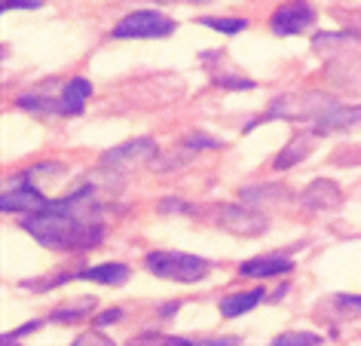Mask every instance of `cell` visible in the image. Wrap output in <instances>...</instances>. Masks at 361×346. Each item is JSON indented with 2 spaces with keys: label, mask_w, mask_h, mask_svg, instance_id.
Masks as SVG:
<instances>
[{
  "label": "cell",
  "mask_w": 361,
  "mask_h": 346,
  "mask_svg": "<svg viewBox=\"0 0 361 346\" xmlns=\"http://www.w3.org/2000/svg\"><path fill=\"white\" fill-rule=\"evenodd\" d=\"M43 322H40V318H34V322H28V325H22L19 328V331H13V334H4V343L6 346H10V343H16V340H22V337L25 334H31V331H37V328H40Z\"/></svg>",
  "instance_id": "603a6c76"
},
{
  "label": "cell",
  "mask_w": 361,
  "mask_h": 346,
  "mask_svg": "<svg viewBox=\"0 0 361 346\" xmlns=\"http://www.w3.org/2000/svg\"><path fill=\"white\" fill-rule=\"evenodd\" d=\"M337 306H343L346 313L361 316V297L358 294H337Z\"/></svg>",
  "instance_id": "cb8c5ba5"
},
{
  "label": "cell",
  "mask_w": 361,
  "mask_h": 346,
  "mask_svg": "<svg viewBox=\"0 0 361 346\" xmlns=\"http://www.w3.org/2000/svg\"><path fill=\"white\" fill-rule=\"evenodd\" d=\"M22 230L34 236L47 249H65V251H89L104 239L102 217H80L71 215L56 203H49L40 212H31L22 221Z\"/></svg>",
  "instance_id": "6da1fadb"
},
{
  "label": "cell",
  "mask_w": 361,
  "mask_h": 346,
  "mask_svg": "<svg viewBox=\"0 0 361 346\" xmlns=\"http://www.w3.org/2000/svg\"><path fill=\"white\" fill-rule=\"evenodd\" d=\"M340 203H343L340 187L334 184V181H328V178L312 181V184L303 190V205L315 208V212H328V208H337Z\"/></svg>",
  "instance_id": "30bf717a"
},
{
  "label": "cell",
  "mask_w": 361,
  "mask_h": 346,
  "mask_svg": "<svg viewBox=\"0 0 361 346\" xmlns=\"http://www.w3.org/2000/svg\"><path fill=\"white\" fill-rule=\"evenodd\" d=\"M242 203L245 205H264V203H276V199L285 196V187L282 184H248L239 190Z\"/></svg>",
  "instance_id": "2e32d148"
},
{
  "label": "cell",
  "mask_w": 361,
  "mask_h": 346,
  "mask_svg": "<svg viewBox=\"0 0 361 346\" xmlns=\"http://www.w3.org/2000/svg\"><path fill=\"white\" fill-rule=\"evenodd\" d=\"M89 95H92V83L83 77H77V80H71V83L65 86V93H61V114L65 117H77V114H83V107L89 102Z\"/></svg>",
  "instance_id": "7c38bea8"
},
{
  "label": "cell",
  "mask_w": 361,
  "mask_h": 346,
  "mask_svg": "<svg viewBox=\"0 0 361 346\" xmlns=\"http://www.w3.org/2000/svg\"><path fill=\"white\" fill-rule=\"evenodd\" d=\"M355 37L352 34H315L312 37V47L322 49V47H340V43H352Z\"/></svg>",
  "instance_id": "44dd1931"
},
{
  "label": "cell",
  "mask_w": 361,
  "mask_h": 346,
  "mask_svg": "<svg viewBox=\"0 0 361 346\" xmlns=\"http://www.w3.org/2000/svg\"><path fill=\"white\" fill-rule=\"evenodd\" d=\"M92 306H95V300H80V304H74V306H59L49 318L52 322H77V318H86L89 313H92Z\"/></svg>",
  "instance_id": "ac0fdd59"
},
{
  "label": "cell",
  "mask_w": 361,
  "mask_h": 346,
  "mask_svg": "<svg viewBox=\"0 0 361 346\" xmlns=\"http://www.w3.org/2000/svg\"><path fill=\"white\" fill-rule=\"evenodd\" d=\"M331 105H334V98L319 95V93H310V95H279V98H273V105L267 107L264 117H257V120H251L245 126V132H251L255 126L267 123V120H279V117H282V120H312L315 123Z\"/></svg>",
  "instance_id": "3957f363"
},
{
  "label": "cell",
  "mask_w": 361,
  "mask_h": 346,
  "mask_svg": "<svg viewBox=\"0 0 361 346\" xmlns=\"http://www.w3.org/2000/svg\"><path fill=\"white\" fill-rule=\"evenodd\" d=\"M159 212L162 215H169V212H180V215H184V212H193V208L187 203H180V199H166V203H159Z\"/></svg>",
  "instance_id": "83f0119b"
},
{
  "label": "cell",
  "mask_w": 361,
  "mask_h": 346,
  "mask_svg": "<svg viewBox=\"0 0 361 346\" xmlns=\"http://www.w3.org/2000/svg\"><path fill=\"white\" fill-rule=\"evenodd\" d=\"M267 300V291L264 288H255V291H239V294H230L221 300V313L227 318H236L242 313H248V309H255L257 304H264Z\"/></svg>",
  "instance_id": "5bb4252c"
},
{
  "label": "cell",
  "mask_w": 361,
  "mask_h": 346,
  "mask_svg": "<svg viewBox=\"0 0 361 346\" xmlns=\"http://www.w3.org/2000/svg\"><path fill=\"white\" fill-rule=\"evenodd\" d=\"M190 4H202V0H190Z\"/></svg>",
  "instance_id": "f546056e"
},
{
  "label": "cell",
  "mask_w": 361,
  "mask_h": 346,
  "mask_svg": "<svg viewBox=\"0 0 361 346\" xmlns=\"http://www.w3.org/2000/svg\"><path fill=\"white\" fill-rule=\"evenodd\" d=\"M157 153V141L153 138H135V141H126L120 148H111L107 153H102V166L111 169V172H126L138 162L150 160Z\"/></svg>",
  "instance_id": "ba28073f"
},
{
  "label": "cell",
  "mask_w": 361,
  "mask_h": 346,
  "mask_svg": "<svg viewBox=\"0 0 361 346\" xmlns=\"http://www.w3.org/2000/svg\"><path fill=\"white\" fill-rule=\"evenodd\" d=\"M187 148L190 150H214V148H221V141L209 138V135H193V138L187 141Z\"/></svg>",
  "instance_id": "7402d4cb"
},
{
  "label": "cell",
  "mask_w": 361,
  "mask_h": 346,
  "mask_svg": "<svg viewBox=\"0 0 361 346\" xmlns=\"http://www.w3.org/2000/svg\"><path fill=\"white\" fill-rule=\"evenodd\" d=\"M74 279L98 282V285H123V282L129 279V267H126V263H98V267L80 270Z\"/></svg>",
  "instance_id": "4fadbf2b"
},
{
  "label": "cell",
  "mask_w": 361,
  "mask_h": 346,
  "mask_svg": "<svg viewBox=\"0 0 361 346\" xmlns=\"http://www.w3.org/2000/svg\"><path fill=\"white\" fill-rule=\"evenodd\" d=\"M147 270L159 279L169 282H200L212 273V263L196 258V254H184V251H150L147 258Z\"/></svg>",
  "instance_id": "7a4b0ae2"
},
{
  "label": "cell",
  "mask_w": 361,
  "mask_h": 346,
  "mask_svg": "<svg viewBox=\"0 0 361 346\" xmlns=\"http://www.w3.org/2000/svg\"><path fill=\"white\" fill-rule=\"evenodd\" d=\"M178 306H180V304H166V306H162V309H159V316H162V318L175 316V313H178Z\"/></svg>",
  "instance_id": "f1b7e54d"
},
{
  "label": "cell",
  "mask_w": 361,
  "mask_h": 346,
  "mask_svg": "<svg viewBox=\"0 0 361 346\" xmlns=\"http://www.w3.org/2000/svg\"><path fill=\"white\" fill-rule=\"evenodd\" d=\"M52 203L49 196H43V187L31 184V181H25L19 175L13 187L4 190V196H0V208L4 212H19V215H31V212H40V208H47Z\"/></svg>",
  "instance_id": "8992f818"
},
{
  "label": "cell",
  "mask_w": 361,
  "mask_h": 346,
  "mask_svg": "<svg viewBox=\"0 0 361 346\" xmlns=\"http://www.w3.org/2000/svg\"><path fill=\"white\" fill-rule=\"evenodd\" d=\"M123 318V309L120 306H114V309H104L102 316L95 318V328H107V325H116Z\"/></svg>",
  "instance_id": "484cf974"
},
{
  "label": "cell",
  "mask_w": 361,
  "mask_h": 346,
  "mask_svg": "<svg viewBox=\"0 0 361 346\" xmlns=\"http://www.w3.org/2000/svg\"><path fill=\"white\" fill-rule=\"evenodd\" d=\"M312 22H315V10H312L310 0H288V4H282L273 13V19H269V25H273V34H279V37H294V34H303Z\"/></svg>",
  "instance_id": "5b68a950"
},
{
  "label": "cell",
  "mask_w": 361,
  "mask_h": 346,
  "mask_svg": "<svg viewBox=\"0 0 361 346\" xmlns=\"http://www.w3.org/2000/svg\"><path fill=\"white\" fill-rule=\"evenodd\" d=\"M43 6V0H4L0 10H37Z\"/></svg>",
  "instance_id": "4316f807"
},
{
  "label": "cell",
  "mask_w": 361,
  "mask_h": 346,
  "mask_svg": "<svg viewBox=\"0 0 361 346\" xmlns=\"http://www.w3.org/2000/svg\"><path fill=\"white\" fill-rule=\"evenodd\" d=\"M22 107V111H31V114H61V102H56V98H47V95H19V102H16Z\"/></svg>",
  "instance_id": "e0dca14e"
},
{
  "label": "cell",
  "mask_w": 361,
  "mask_h": 346,
  "mask_svg": "<svg viewBox=\"0 0 361 346\" xmlns=\"http://www.w3.org/2000/svg\"><path fill=\"white\" fill-rule=\"evenodd\" d=\"M310 153H312V138H306V135H297V138H294V141L288 144V148L273 160V166H276L279 172H285V169L297 166L300 160H306Z\"/></svg>",
  "instance_id": "9a60e30c"
},
{
  "label": "cell",
  "mask_w": 361,
  "mask_h": 346,
  "mask_svg": "<svg viewBox=\"0 0 361 346\" xmlns=\"http://www.w3.org/2000/svg\"><path fill=\"white\" fill-rule=\"evenodd\" d=\"M175 19L162 16L157 10H135L129 13L126 19L116 22L114 28V37L116 40H129V37H169L175 34Z\"/></svg>",
  "instance_id": "277c9868"
},
{
  "label": "cell",
  "mask_w": 361,
  "mask_h": 346,
  "mask_svg": "<svg viewBox=\"0 0 361 346\" xmlns=\"http://www.w3.org/2000/svg\"><path fill=\"white\" fill-rule=\"evenodd\" d=\"M361 126V105H340L334 102L319 120H315V135H328V132H343Z\"/></svg>",
  "instance_id": "9c48e42d"
},
{
  "label": "cell",
  "mask_w": 361,
  "mask_h": 346,
  "mask_svg": "<svg viewBox=\"0 0 361 346\" xmlns=\"http://www.w3.org/2000/svg\"><path fill=\"white\" fill-rule=\"evenodd\" d=\"M200 25H205V28H212V31H221V34H239L248 28V19H218V16H205V19H200Z\"/></svg>",
  "instance_id": "d6986e66"
},
{
  "label": "cell",
  "mask_w": 361,
  "mask_h": 346,
  "mask_svg": "<svg viewBox=\"0 0 361 346\" xmlns=\"http://www.w3.org/2000/svg\"><path fill=\"white\" fill-rule=\"evenodd\" d=\"M214 221L236 236H260L267 230L264 215L251 212L248 205H218L214 208Z\"/></svg>",
  "instance_id": "52a82bcc"
},
{
  "label": "cell",
  "mask_w": 361,
  "mask_h": 346,
  "mask_svg": "<svg viewBox=\"0 0 361 346\" xmlns=\"http://www.w3.org/2000/svg\"><path fill=\"white\" fill-rule=\"evenodd\" d=\"M276 343L279 346H319L322 337L312 334V331H285V334L276 337Z\"/></svg>",
  "instance_id": "ffe728a7"
},
{
  "label": "cell",
  "mask_w": 361,
  "mask_h": 346,
  "mask_svg": "<svg viewBox=\"0 0 361 346\" xmlns=\"http://www.w3.org/2000/svg\"><path fill=\"white\" fill-rule=\"evenodd\" d=\"M291 270V261L282 254H264V258H251L239 267V276L245 279H269V276H282Z\"/></svg>",
  "instance_id": "8fae6325"
},
{
  "label": "cell",
  "mask_w": 361,
  "mask_h": 346,
  "mask_svg": "<svg viewBox=\"0 0 361 346\" xmlns=\"http://www.w3.org/2000/svg\"><path fill=\"white\" fill-rule=\"evenodd\" d=\"M214 83H218V86H224V89H251V86H255V83H251V80L224 77V74H218V77H214Z\"/></svg>",
  "instance_id": "d4e9b609"
}]
</instances>
